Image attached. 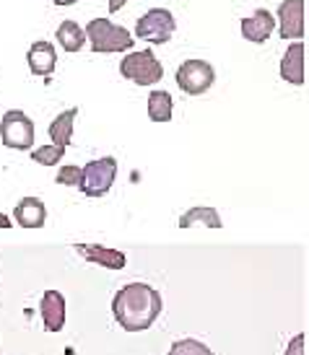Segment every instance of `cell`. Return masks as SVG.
Wrapping results in <instances>:
<instances>
[{
  "label": "cell",
  "mask_w": 309,
  "mask_h": 355,
  "mask_svg": "<svg viewBox=\"0 0 309 355\" xmlns=\"http://www.w3.org/2000/svg\"><path fill=\"white\" fill-rule=\"evenodd\" d=\"M73 249L78 252L83 259H89L94 265H101L107 270H122L128 265V257L110 247H99V244H73Z\"/></svg>",
  "instance_id": "12"
},
{
  "label": "cell",
  "mask_w": 309,
  "mask_h": 355,
  "mask_svg": "<svg viewBox=\"0 0 309 355\" xmlns=\"http://www.w3.org/2000/svg\"><path fill=\"white\" fill-rule=\"evenodd\" d=\"M55 6H73V3H78V0H52Z\"/></svg>",
  "instance_id": "24"
},
{
  "label": "cell",
  "mask_w": 309,
  "mask_h": 355,
  "mask_svg": "<svg viewBox=\"0 0 309 355\" xmlns=\"http://www.w3.org/2000/svg\"><path fill=\"white\" fill-rule=\"evenodd\" d=\"M0 140L10 150H31L34 148V122L19 109H10L0 119Z\"/></svg>",
  "instance_id": "5"
},
{
  "label": "cell",
  "mask_w": 309,
  "mask_h": 355,
  "mask_svg": "<svg viewBox=\"0 0 309 355\" xmlns=\"http://www.w3.org/2000/svg\"><path fill=\"white\" fill-rule=\"evenodd\" d=\"M304 340H307L304 335L294 337L289 343V347H286V355H304Z\"/></svg>",
  "instance_id": "22"
},
{
  "label": "cell",
  "mask_w": 309,
  "mask_h": 355,
  "mask_svg": "<svg viewBox=\"0 0 309 355\" xmlns=\"http://www.w3.org/2000/svg\"><path fill=\"white\" fill-rule=\"evenodd\" d=\"M174 29H177V21L172 16V10L151 8L135 24V37L149 44H167L174 37Z\"/></svg>",
  "instance_id": "6"
},
{
  "label": "cell",
  "mask_w": 309,
  "mask_h": 355,
  "mask_svg": "<svg viewBox=\"0 0 309 355\" xmlns=\"http://www.w3.org/2000/svg\"><path fill=\"white\" fill-rule=\"evenodd\" d=\"M76 117H78V107H70V109H65V112H60V114L50 122V138L55 146H60V148H68L70 146Z\"/></svg>",
  "instance_id": "15"
},
{
  "label": "cell",
  "mask_w": 309,
  "mask_h": 355,
  "mask_svg": "<svg viewBox=\"0 0 309 355\" xmlns=\"http://www.w3.org/2000/svg\"><path fill=\"white\" fill-rule=\"evenodd\" d=\"M281 78L289 86H304V44L294 42L281 58Z\"/></svg>",
  "instance_id": "13"
},
{
  "label": "cell",
  "mask_w": 309,
  "mask_h": 355,
  "mask_svg": "<svg viewBox=\"0 0 309 355\" xmlns=\"http://www.w3.org/2000/svg\"><path fill=\"white\" fill-rule=\"evenodd\" d=\"M172 94L169 91H151L149 94V117L153 122H169L172 119Z\"/></svg>",
  "instance_id": "18"
},
{
  "label": "cell",
  "mask_w": 309,
  "mask_h": 355,
  "mask_svg": "<svg viewBox=\"0 0 309 355\" xmlns=\"http://www.w3.org/2000/svg\"><path fill=\"white\" fill-rule=\"evenodd\" d=\"M40 311L47 332H60L65 327V298L60 291H44V296L40 301Z\"/></svg>",
  "instance_id": "11"
},
{
  "label": "cell",
  "mask_w": 309,
  "mask_h": 355,
  "mask_svg": "<svg viewBox=\"0 0 309 355\" xmlns=\"http://www.w3.org/2000/svg\"><path fill=\"white\" fill-rule=\"evenodd\" d=\"M164 311V298L156 288L146 283H128L117 291L112 301V314L125 332H143L149 329Z\"/></svg>",
  "instance_id": "1"
},
{
  "label": "cell",
  "mask_w": 309,
  "mask_h": 355,
  "mask_svg": "<svg viewBox=\"0 0 309 355\" xmlns=\"http://www.w3.org/2000/svg\"><path fill=\"white\" fill-rule=\"evenodd\" d=\"M115 179H117V161L112 156L94 158L83 166L78 189L86 198H104L115 184Z\"/></svg>",
  "instance_id": "4"
},
{
  "label": "cell",
  "mask_w": 309,
  "mask_h": 355,
  "mask_svg": "<svg viewBox=\"0 0 309 355\" xmlns=\"http://www.w3.org/2000/svg\"><path fill=\"white\" fill-rule=\"evenodd\" d=\"M278 34L286 42L304 37V0H283L278 6Z\"/></svg>",
  "instance_id": "8"
},
{
  "label": "cell",
  "mask_w": 309,
  "mask_h": 355,
  "mask_svg": "<svg viewBox=\"0 0 309 355\" xmlns=\"http://www.w3.org/2000/svg\"><path fill=\"white\" fill-rule=\"evenodd\" d=\"M276 29V19L268 8H258L252 16L242 19V37L252 44H265Z\"/></svg>",
  "instance_id": "9"
},
{
  "label": "cell",
  "mask_w": 309,
  "mask_h": 355,
  "mask_svg": "<svg viewBox=\"0 0 309 355\" xmlns=\"http://www.w3.org/2000/svg\"><path fill=\"white\" fill-rule=\"evenodd\" d=\"M65 156V148H60V146H40V148H31V158L37 161V164H42V166H58L60 164V158Z\"/></svg>",
  "instance_id": "19"
},
{
  "label": "cell",
  "mask_w": 309,
  "mask_h": 355,
  "mask_svg": "<svg viewBox=\"0 0 309 355\" xmlns=\"http://www.w3.org/2000/svg\"><path fill=\"white\" fill-rule=\"evenodd\" d=\"M26 62H29V70L40 78H50L55 73V65H58V50L50 42H34L26 52Z\"/></svg>",
  "instance_id": "10"
},
{
  "label": "cell",
  "mask_w": 309,
  "mask_h": 355,
  "mask_svg": "<svg viewBox=\"0 0 309 355\" xmlns=\"http://www.w3.org/2000/svg\"><path fill=\"white\" fill-rule=\"evenodd\" d=\"M81 177H83V168H78V166H62L60 171H58L55 182H58V184H62V187H78Z\"/></svg>",
  "instance_id": "21"
},
{
  "label": "cell",
  "mask_w": 309,
  "mask_h": 355,
  "mask_svg": "<svg viewBox=\"0 0 309 355\" xmlns=\"http://www.w3.org/2000/svg\"><path fill=\"white\" fill-rule=\"evenodd\" d=\"M0 228H3V231H8V228H10V218L3 216V213H0Z\"/></svg>",
  "instance_id": "23"
},
{
  "label": "cell",
  "mask_w": 309,
  "mask_h": 355,
  "mask_svg": "<svg viewBox=\"0 0 309 355\" xmlns=\"http://www.w3.org/2000/svg\"><path fill=\"white\" fill-rule=\"evenodd\" d=\"M195 223H203V226L213 228V231H219V228L224 226L219 213H216L213 207H192V210H187V213L180 218V228H192Z\"/></svg>",
  "instance_id": "17"
},
{
  "label": "cell",
  "mask_w": 309,
  "mask_h": 355,
  "mask_svg": "<svg viewBox=\"0 0 309 355\" xmlns=\"http://www.w3.org/2000/svg\"><path fill=\"white\" fill-rule=\"evenodd\" d=\"M86 40L94 52H128L135 44V37L128 29H122L110 19H94L86 26Z\"/></svg>",
  "instance_id": "2"
},
{
  "label": "cell",
  "mask_w": 309,
  "mask_h": 355,
  "mask_svg": "<svg viewBox=\"0 0 309 355\" xmlns=\"http://www.w3.org/2000/svg\"><path fill=\"white\" fill-rule=\"evenodd\" d=\"M13 220L21 228H29V231L42 228L44 220H47V207H44V202L40 198H24L13 207Z\"/></svg>",
  "instance_id": "14"
},
{
  "label": "cell",
  "mask_w": 309,
  "mask_h": 355,
  "mask_svg": "<svg viewBox=\"0 0 309 355\" xmlns=\"http://www.w3.org/2000/svg\"><path fill=\"white\" fill-rule=\"evenodd\" d=\"M169 355H213V350H210L206 343L187 337V340H177V343L169 347Z\"/></svg>",
  "instance_id": "20"
},
{
  "label": "cell",
  "mask_w": 309,
  "mask_h": 355,
  "mask_svg": "<svg viewBox=\"0 0 309 355\" xmlns=\"http://www.w3.org/2000/svg\"><path fill=\"white\" fill-rule=\"evenodd\" d=\"M55 40L60 44V50L65 52H81V47L86 44V29H81L76 21H62L58 31H55Z\"/></svg>",
  "instance_id": "16"
},
{
  "label": "cell",
  "mask_w": 309,
  "mask_h": 355,
  "mask_svg": "<svg viewBox=\"0 0 309 355\" xmlns=\"http://www.w3.org/2000/svg\"><path fill=\"white\" fill-rule=\"evenodd\" d=\"M120 76L133 80L135 86H156L164 78V65L153 55V50L128 52L120 62Z\"/></svg>",
  "instance_id": "3"
},
{
  "label": "cell",
  "mask_w": 309,
  "mask_h": 355,
  "mask_svg": "<svg viewBox=\"0 0 309 355\" xmlns=\"http://www.w3.org/2000/svg\"><path fill=\"white\" fill-rule=\"evenodd\" d=\"M177 86L190 96H200L213 86L216 80V70L208 60H185L177 68Z\"/></svg>",
  "instance_id": "7"
}]
</instances>
